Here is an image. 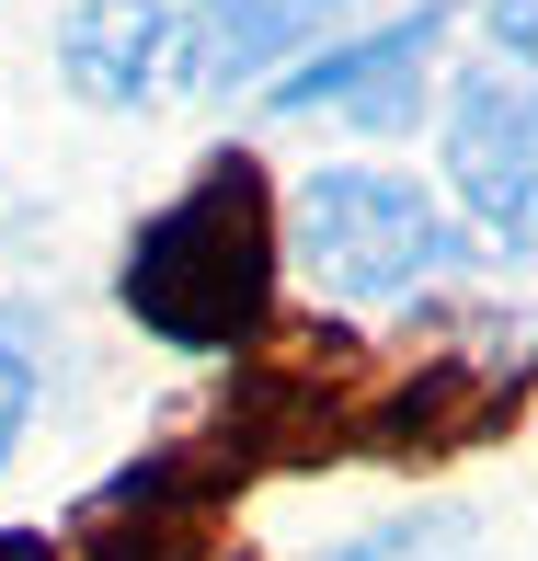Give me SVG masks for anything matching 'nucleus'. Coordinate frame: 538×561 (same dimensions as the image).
Segmentation results:
<instances>
[{"instance_id": "nucleus-8", "label": "nucleus", "mask_w": 538, "mask_h": 561, "mask_svg": "<svg viewBox=\"0 0 538 561\" xmlns=\"http://www.w3.org/2000/svg\"><path fill=\"white\" fill-rule=\"evenodd\" d=\"M493 35H504V58H527V0H493Z\"/></svg>"}, {"instance_id": "nucleus-3", "label": "nucleus", "mask_w": 538, "mask_h": 561, "mask_svg": "<svg viewBox=\"0 0 538 561\" xmlns=\"http://www.w3.org/2000/svg\"><path fill=\"white\" fill-rule=\"evenodd\" d=\"M58 69L81 104H115V115H149V104H184L207 81V35H195L172 0H81L58 35Z\"/></svg>"}, {"instance_id": "nucleus-5", "label": "nucleus", "mask_w": 538, "mask_h": 561, "mask_svg": "<svg viewBox=\"0 0 538 561\" xmlns=\"http://www.w3.org/2000/svg\"><path fill=\"white\" fill-rule=\"evenodd\" d=\"M447 184H458V207L493 229L504 252L538 229V195H527V81L516 69L458 81V104H447Z\"/></svg>"}, {"instance_id": "nucleus-4", "label": "nucleus", "mask_w": 538, "mask_h": 561, "mask_svg": "<svg viewBox=\"0 0 538 561\" xmlns=\"http://www.w3.org/2000/svg\"><path fill=\"white\" fill-rule=\"evenodd\" d=\"M435 35H447V12H401V23H378V35H344V46H321L310 69H287L275 81V115H355V126H413L424 104V58H435Z\"/></svg>"}, {"instance_id": "nucleus-6", "label": "nucleus", "mask_w": 538, "mask_h": 561, "mask_svg": "<svg viewBox=\"0 0 538 561\" xmlns=\"http://www.w3.org/2000/svg\"><path fill=\"white\" fill-rule=\"evenodd\" d=\"M321 561H470V527H458V516H401V527L344 539V550H321Z\"/></svg>"}, {"instance_id": "nucleus-2", "label": "nucleus", "mask_w": 538, "mask_h": 561, "mask_svg": "<svg viewBox=\"0 0 538 561\" xmlns=\"http://www.w3.org/2000/svg\"><path fill=\"white\" fill-rule=\"evenodd\" d=\"M287 229H298V264H310L332 298H401V287H424L458 252V229L435 218V195H413L401 172H367V161L310 172Z\"/></svg>"}, {"instance_id": "nucleus-7", "label": "nucleus", "mask_w": 538, "mask_h": 561, "mask_svg": "<svg viewBox=\"0 0 538 561\" xmlns=\"http://www.w3.org/2000/svg\"><path fill=\"white\" fill-rule=\"evenodd\" d=\"M23 413H35V367H23V355L0 344V458L23 447Z\"/></svg>"}, {"instance_id": "nucleus-1", "label": "nucleus", "mask_w": 538, "mask_h": 561, "mask_svg": "<svg viewBox=\"0 0 538 561\" xmlns=\"http://www.w3.org/2000/svg\"><path fill=\"white\" fill-rule=\"evenodd\" d=\"M275 298V195L252 149H218L126 252V310L161 344H241Z\"/></svg>"}]
</instances>
